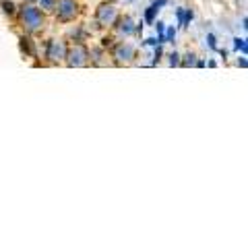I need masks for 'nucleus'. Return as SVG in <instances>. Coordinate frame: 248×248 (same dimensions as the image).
Returning a JSON list of instances; mask_svg holds the SVG:
<instances>
[{
    "mask_svg": "<svg viewBox=\"0 0 248 248\" xmlns=\"http://www.w3.org/2000/svg\"><path fill=\"white\" fill-rule=\"evenodd\" d=\"M21 21L23 25H25L27 31H35L42 27L44 23V15L40 9H33V6H25V9L21 11Z\"/></svg>",
    "mask_w": 248,
    "mask_h": 248,
    "instance_id": "f257e3e1",
    "label": "nucleus"
},
{
    "mask_svg": "<svg viewBox=\"0 0 248 248\" xmlns=\"http://www.w3.org/2000/svg\"><path fill=\"white\" fill-rule=\"evenodd\" d=\"M97 21L102 25H110V23L116 21V4L114 2H104L97 9Z\"/></svg>",
    "mask_w": 248,
    "mask_h": 248,
    "instance_id": "f03ea898",
    "label": "nucleus"
},
{
    "mask_svg": "<svg viewBox=\"0 0 248 248\" xmlns=\"http://www.w3.org/2000/svg\"><path fill=\"white\" fill-rule=\"evenodd\" d=\"M64 58H68V64L71 66H83L85 62H87L89 54H87V50H85L83 46H75V48H71V52H68Z\"/></svg>",
    "mask_w": 248,
    "mask_h": 248,
    "instance_id": "7ed1b4c3",
    "label": "nucleus"
},
{
    "mask_svg": "<svg viewBox=\"0 0 248 248\" xmlns=\"http://www.w3.org/2000/svg\"><path fill=\"white\" fill-rule=\"evenodd\" d=\"M77 11H79V6H77L73 0H60V2H58V19L60 21H71V19H75Z\"/></svg>",
    "mask_w": 248,
    "mask_h": 248,
    "instance_id": "20e7f679",
    "label": "nucleus"
},
{
    "mask_svg": "<svg viewBox=\"0 0 248 248\" xmlns=\"http://www.w3.org/2000/svg\"><path fill=\"white\" fill-rule=\"evenodd\" d=\"M64 46L60 42H50L48 44V58L50 60H58V58H64Z\"/></svg>",
    "mask_w": 248,
    "mask_h": 248,
    "instance_id": "39448f33",
    "label": "nucleus"
},
{
    "mask_svg": "<svg viewBox=\"0 0 248 248\" xmlns=\"http://www.w3.org/2000/svg\"><path fill=\"white\" fill-rule=\"evenodd\" d=\"M114 56L116 58H118V60H133V56H135V48H133V46H118V48H116V54H114Z\"/></svg>",
    "mask_w": 248,
    "mask_h": 248,
    "instance_id": "423d86ee",
    "label": "nucleus"
},
{
    "mask_svg": "<svg viewBox=\"0 0 248 248\" xmlns=\"http://www.w3.org/2000/svg\"><path fill=\"white\" fill-rule=\"evenodd\" d=\"M118 31H120V33H124V35L133 33V31H135V27H133V19H130V17L120 19V21H118Z\"/></svg>",
    "mask_w": 248,
    "mask_h": 248,
    "instance_id": "0eeeda50",
    "label": "nucleus"
},
{
    "mask_svg": "<svg viewBox=\"0 0 248 248\" xmlns=\"http://www.w3.org/2000/svg\"><path fill=\"white\" fill-rule=\"evenodd\" d=\"M192 17H195V13L192 11H182V9H178V19H180V25H188V23L192 21Z\"/></svg>",
    "mask_w": 248,
    "mask_h": 248,
    "instance_id": "6e6552de",
    "label": "nucleus"
},
{
    "mask_svg": "<svg viewBox=\"0 0 248 248\" xmlns=\"http://www.w3.org/2000/svg\"><path fill=\"white\" fill-rule=\"evenodd\" d=\"M159 9L157 6H149V9H147V13H145V19H147V23H153V19H155V13H157Z\"/></svg>",
    "mask_w": 248,
    "mask_h": 248,
    "instance_id": "1a4fd4ad",
    "label": "nucleus"
},
{
    "mask_svg": "<svg viewBox=\"0 0 248 248\" xmlns=\"http://www.w3.org/2000/svg\"><path fill=\"white\" fill-rule=\"evenodd\" d=\"M40 2H42V9H46V11L56 9V0H40Z\"/></svg>",
    "mask_w": 248,
    "mask_h": 248,
    "instance_id": "9d476101",
    "label": "nucleus"
},
{
    "mask_svg": "<svg viewBox=\"0 0 248 248\" xmlns=\"http://www.w3.org/2000/svg\"><path fill=\"white\" fill-rule=\"evenodd\" d=\"M2 11H4L6 15H13V13H15V4H13V2H2Z\"/></svg>",
    "mask_w": 248,
    "mask_h": 248,
    "instance_id": "9b49d317",
    "label": "nucleus"
},
{
    "mask_svg": "<svg viewBox=\"0 0 248 248\" xmlns=\"http://www.w3.org/2000/svg\"><path fill=\"white\" fill-rule=\"evenodd\" d=\"M234 42H236V48H238V50H242L244 54L248 52V50H246V40H240V37H236Z\"/></svg>",
    "mask_w": 248,
    "mask_h": 248,
    "instance_id": "f8f14e48",
    "label": "nucleus"
},
{
    "mask_svg": "<svg viewBox=\"0 0 248 248\" xmlns=\"http://www.w3.org/2000/svg\"><path fill=\"white\" fill-rule=\"evenodd\" d=\"M170 64H172V66L178 64V54H172V60H170Z\"/></svg>",
    "mask_w": 248,
    "mask_h": 248,
    "instance_id": "ddd939ff",
    "label": "nucleus"
},
{
    "mask_svg": "<svg viewBox=\"0 0 248 248\" xmlns=\"http://www.w3.org/2000/svg\"><path fill=\"white\" fill-rule=\"evenodd\" d=\"M168 37H170V40H174V37H176V29H170L168 31Z\"/></svg>",
    "mask_w": 248,
    "mask_h": 248,
    "instance_id": "4468645a",
    "label": "nucleus"
},
{
    "mask_svg": "<svg viewBox=\"0 0 248 248\" xmlns=\"http://www.w3.org/2000/svg\"><path fill=\"white\" fill-rule=\"evenodd\" d=\"M186 58H188V60H184V64H192V62H195V60H192V58H195V56H192V54H188V56H186Z\"/></svg>",
    "mask_w": 248,
    "mask_h": 248,
    "instance_id": "2eb2a0df",
    "label": "nucleus"
},
{
    "mask_svg": "<svg viewBox=\"0 0 248 248\" xmlns=\"http://www.w3.org/2000/svg\"><path fill=\"white\" fill-rule=\"evenodd\" d=\"M209 46H211V48H215V37H213V35H209Z\"/></svg>",
    "mask_w": 248,
    "mask_h": 248,
    "instance_id": "dca6fc26",
    "label": "nucleus"
},
{
    "mask_svg": "<svg viewBox=\"0 0 248 248\" xmlns=\"http://www.w3.org/2000/svg\"><path fill=\"white\" fill-rule=\"evenodd\" d=\"M145 44H149V46H157V40H153V37H151V40H147Z\"/></svg>",
    "mask_w": 248,
    "mask_h": 248,
    "instance_id": "f3484780",
    "label": "nucleus"
},
{
    "mask_svg": "<svg viewBox=\"0 0 248 248\" xmlns=\"http://www.w3.org/2000/svg\"><path fill=\"white\" fill-rule=\"evenodd\" d=\"M166 4V0H155V6H164Z\"/></svg>",
    "mask_w": 248,
    "mask_h": 248,
    "instance_id": "a211bd4d",
    "label": "nucleus"
},
{
    "mask_svg": "<svg viewBox=\"0 0 248 248\" xmlns=\"http://www.w3.org/2000/svg\"><path fill=\"white\" fill-rule=\"evenodd\" d=\"M27 2H33V0H27Z\"/></svg>",
    "mask_w": 248,
    "mask_h": 248,
    "instance_id": "6ab92c4d",
    "label": "nucleus"
}]
</instances>
